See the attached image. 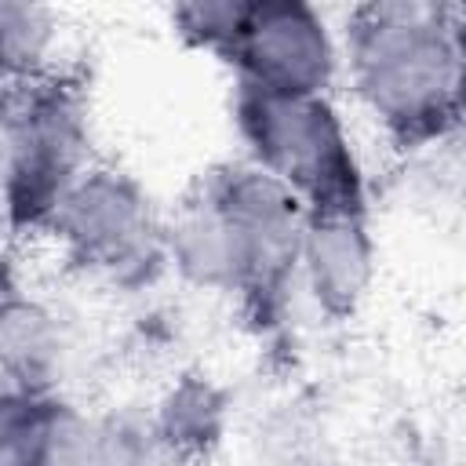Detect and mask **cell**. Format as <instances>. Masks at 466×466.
I'll use <instances>...</instances> for the list:
<instances>
[{
	"label": "cell",
	"mask_w": 466,
	"mask_h": 466,
	"mask_svg": "<svg viewBox=\"0 0 466 466\" xmlns=\"http://www.w3.org/2000/svg\"><path fill=\"white\" fill-rule=\"evenodd\" d=\"M240 113L258 157L284 178H291L299 189H306L317 211H357V171L328 106L309 95H269L248 87Z\"/></svg>",
	"instance_id": "2"
},
{
	"label": "cell",
	"mask_w": 466,
	"mask_h": 466,
	"mask_svg": "<svg viewBox=\"0 0 466 466\" xmlns=\"http://www.w3.org/2000/svg\"><path fill=\"white\" fill-rule=\"evenodd\" d=\"M80 131L69 98L58 87L25 91L22 109L11 106L7 120V175H11V215L15 222L40 218L55 208L73 160Z\"/></svg>",
	"instance_id": "3"
},
{
	"label": "cell",
	"mask_w": 466,
	"mask_h": 466,
	"mask_svg": "<svg viewBox=\"0 0 466 466\" xmlns=\"http://www.w3.org/2000/svg\"><path fill=\"white\" fill-rule=\"evenodd\" d=\"M437 29L441 11L419 4L364 7L353 25L360 84L404 135H430L451 120L455 58Z\"/></svg>",
	"instance_id": "1"
},
{
	"label": "cell",
	"mask_w": 466,
	"mask_h": 466,
	"mask_svg": "<svg viewBox=\"0 0 466 466\" xmlns=\"http://www.w3.org/2000/svg\"><path fill=\"white\" fill-rule=\"evenodd\" d=\"M455 87H459V98H462V109H466V22L459 25V62H455Z\"/></svg>",
	"instance_id": "4"
}]
</instances>
